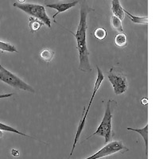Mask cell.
<instances>
[{
    "label": "cell",
    "instance_id": "cell-4",
    "mask_svg": "<svg viewBox=\"0 0 159 159\" xmlns=\"http://www.w3.org/2000/svg\"><path fill=\"white\" fill-rule=\"evenodd\" d=\"M14 7L18 8L21 11H24L27 15H30V17H34L42 21L45 25H46L49 28H51V20L48 16L47 13L45 11L43 6L38 5L34 3H14Z\"/></svg>",
    "mask_w": 159,
    "mask_h": 159
},
{
    "label": "cell",
    "instance_id": "cell-22",
    "mask_svg": "<svg viewBox=\"0 0 159 159\" xmlns=\"http://www.w3.org/2000/svg\"><path fill=\"white\" fill-rule=\"evenodd\" d=\"M18 3H25V0H18Z\"/></svg>",
    "mask_w": 159,
    "mask_h": 159
},
{
    "label": "cell",
    "instance_id": "cell-5",
    "mask_svg": "<svg viewBox=\"0 0 159 159\" xmlns=\"http://www.w3.org/2000/svg\"><path fill=\"white\" fill-rule=\"evenodd\" d=\"M107 77L116 95L123 94L127 90V78L121 69L112 66L107 73Z\"/></svg>",
    "mask_w": 159,
    "mask_h": 159
},
{
    "label": "cell",
    "instance_id": "cell-13",
    "mask_svg": "<svg viewBox=\"0 0 159 159\" xmlns=\"http://www.w3.org/2000/svg\"><path fill=\"white\" fill-rule=\"evenodd\" d=\"M115 44L118 47L123 48L127 45V36L123 33H119L115 38Z\"/></svg>",
    "mask_w": 159,
    "mask_h": 159
},
{
    "label": "cell",
    "instance_id": "cell-18",
    "mask_svg": "<svg viewBox=\"0 0 159 159\" xmlns=\"http://www.w3.org/2000/svg\"><path fill=\"white\" fill-rule=\"evenodd\" d=\"M94 36L98 40L102 41V40L105 39V38L107 36V31H106L105 29H103V28L99 27L94 31Z\"/></svg>",
    "mask_w": 159,
    "mask_h": 159
},
{
    "label": "cell",
    "instance_id": "cell-19",
    "mask_svg": "<svg viewBox=\"0 0 159 159\" xmlns=\"http://www.w3.org/2000/svg\"><path fill=\"white\" fill-rule=\"evenodd\" d=\"M14 96L13 93H8V94H0V99H4V98H9L11 96Z\"/></svg>",
    "mask_w": 159,
    "mask_h": 159
},
{
    "label": "cell",
    "instance_id": "cell-14",
    "mask_svg": "<svg viewBox=\"0 0 159 159\" xmlns=\"http://www.w3.org/2000/svg\"><path fill=\"white\" fill-rule=\"evenodd\" d=\"M111 24L112 28L115 30L118 31V32L122 33L123 32V25H122V20L119 19L118 17L111 16Z\"/></svg>",
    "mask_w": 159,
    "mask_h": 159
},
{
    "label": "cell",
    "instance_id": "cell-21",
    "mask_svg": "<svg viewBox=\"0 0 159 159\" xmlns=\"http://www.w3.org/2000/svg\"><path fill=\"white\" fill-rule=\"evenodd\" d=\"M142 103H143V105H144V106H146V105H147V103H148V100H147V98H143V99H142Z\"/></svg>",
    "mask_w": 159,
    "mask_h": 159
},
{
    "label": "cell",
    "instance_id": "cell-6",
    "mask_svg": "<svg viewBox=\"0 0 159 159\" xmlns=\"http://www.w3.org/2000/svg\"><path fill=\"white\" fill-rule=\"evenodd\" d=\"M0 80L7 84L15 89L27 91V92H32V93L35 92L34 89H33L30 85L25 83L21 78L8 71L7 69H6L1 65H0Z\"/></svg>",
    "mask_w": 159,
    "mask_h": 159
},
{
    "label": "cell",
    "instance_id": "cell-8",
    "mask_svg": "<svg viewBox=\"0 0 159 159\" xmlns=\"http://www.w3.org/2000/svg\"><path fill=\"white\" fill-rule=\"evenodd\" d=\"M76 4H78V0H76V1L72 2H65V3H61V2H60V3L47 4L46 7L49 8H52V9H54V10H57V13L53 15V16H52L53 21L56 22V21H55V18H56L57 15H58L59 14H61V13L68 11V10H69L70 8L74 7Z\"/></svg>",
    "mask_w": 159,
    "mask_h": 159
},
{
    "label": "cell",
    "instance_id": "cell-17",
    "mask_svg": "<svg viewBox=\"0 0 159 159\" xmlns=\"http://www.w3.org/2000/svg\"><path fill=\"white\" fill-rule=\"evenodd\" d=\"M0 50L10 52H18V50L14 45L10 43H7V42H1V41H0Z\"/></svg>",
    "mask_w": 159,
    "mask_h": 159
},
{
    "label": "cell",
    "instance_id": "cell-2",
    "mask_svg": "<svg viewBox=\"0 0 159 159\" xmlns=\"http://www.w3.org/2000/svg\"><path fill=\"white\" fill-rule=\"evenodd\" d=\"M117 106V102L114 99H110L107 101V105H106V109H105V113L103 116V120L100 123L99 126L98 127L97 130L91 134L90 136L86 139V140L91 139L95 135L101 136L105 139V143H107L111 140L112 138V128H111V119L113 116V112H114L115 108Z\"/></svg>",
    "mask_w": 159,
    "mask_h": 159
},
{
    "label": "cell",
    "instance_id": "cell-7",
    "mask_svg": "<svg viewBox=\"0 0 159 159\" xmlns=\"http://www.w3.org/2000/svg\"><path fill=\"white\" fill-rule=\"evenodd\" d=\"M128 150V148L125 147L124 145L123 144V143L119 141H113L107 143L105 147L100 149L95 154L84 159H99L107 157V156L111 155V154H116L118 152H120V153H123H123H126Z\"/></svg>",
    "mask_w": 159,
    "mask_h": 159
},
{
    "label": "cell",
    "instance_id": "cell-16",
    "mask_svg": "<svg viewBox=\"0 0 159 159\" xmlns=\"http://www.w3.org/2000/svg\"><path fill=\"white\" fill-rule=\"evenodd\" d=\"M54 56V52L51 51L50 49H43L42 52H40V57L45 61L49 62L52 61Z\"/></svg>",
    "mask_w": 159,
    "mask_h": 159
},
{
    "label": "cell",
    "instance_id": "cell-23",
    "mask_svg": "<svg viewBox=\"0 0 159 159\" xmlns=\"http://www.w3.org/2000/svg\"><path fill=\"white\" fill-rule=\"evenodd\" d=\"M2 135H3V134H2V131L0 130V138H2Z\"/></svg>",
    "mask_w": 159,
    "mask_h": 159
},
{
    "label": "cell",
    "instance_id": "cell-15",
    "mask_svg": "<svg viewBox=\"0 0 159 159\" xmlns=\"http://www.w3.org/2000/svg\"><path fill=\"white\" fill-rule=\"evenodd\" d=\"M0 130H6V131H9V132H13V133H16V134H20V135H22L24 137H29V138H32L30 136L27 135V134H24V133H22V132H20L19 130H17L16 129L13 128L11 126H8L7 124H4V123H0Z\"/></svg>",
    "mask_w": 159,
    "mask_h": 159
},
{
    "label": "cell",
    "instance_id": "cell-1",
    "mask_svg": "<svg viewBox=\"0 0 159 159\" xmlns=\"http://www.w3.org/2000/svg\"><path fill=\"white\" fill-rule=\"evenodd\" d=\"M85 0H81L80 2V18L77 30L73 34L76 38L77 44V50L79 52V69L82 72H91V64L89 61V52L87 47V18L90 11Z\"/></svg>",
    "mask_w": 159,
    "mask_h": 159
},
{
    "label": "cell",
    "instance_id": "cell-20",
    "mask_svg": "<svg viewBox=\"0 0 159 159\" xmlns=\"http://www.w3.org/2000/svg\"><path fill=\"white\" fill-rule=\"evenodd\" d=\"M11 154L15 157H18L19 156V152L17 150H11Z\"/></svg>",
    "mask_w": 159,
    "mask_h": 159
},
{
    "label": "cell",
    "instance_id": "cell-9",
    "mask_svg": "<svg viewBox=\"0 0 159 159\" xmlns=\"http://www.w3.org/2000/svg\"><path fill=\"white\" fill-rule=\"evenodd\" d=\"M111 11L115 16L118 17L123 21L125 18L124 9L122 7L119 0H112L111 1Z\"/></svg>",
    "mask_w": 159,
    "mask_h": 159
},
{
    "label": "cell",
    "instance_id": "cell-10",
    "mask_svg": "<svg viewBox=\"0 0 159 159\" xmlns=\"http://www.w3.org/2000/svg\"><path fill=\"white\" fill-rule=\"evenodd\" d=\"M128 130H133L139 134H141L143 137V140H144L145 146H146V154H148V124H147L143 128L141 129H136V128H132V127H127Z\"/></svg>",
    "mask_w": 159,
    "mask_h": 159
},
{
    "label": "cell",
    "instance_id": "cell-12",
    "mask_svg": "<svg viewBox=\"0 0 159 159\" xmlns=\"http://www.w3.org/2000/svg\"><path fill=\"white\" fill-rule=\"evenodd\" d=\"M30 24L29 26L30 28L31 32H35V31H38L40 28L42 27V25H45L42 21H40L38 18H35L34 17H30L29 18Z\"/></svg>",
    "mask_w": 159,
    "mask_h": 159
},
{
    "label": "cell",
    "instance_id": "cell-11",
    "mask_svg": "<svg viewBox=\"0 0 159 159\" xmlns=\"http://www.w3.org/2000/svg\"><path fill=\"white\" fill-rule=\"evenodd\" d=\"M125 14L128 16V18L131 20L132 22L135 24H142V25H147L148 24V18L147 17H138L132 15L130 13L124 10Z\"/></svg>",
    "mask_w": 159,
    "mask_h": 159
},
{
    "label": "cell",
    "instance_id": "cell-3",
    "mask_svg": "<svg viewBox=\"0 0 159 159\" xmlns=\"http://www.w3.org/2000/svg\"><path fill=\"white\" fill-rule=\"evenodd\" d=\"M103 80H104V76H103V72H102L101 69H99V67H98L97 66V77H96V83H95V85H94V89H93V92H92V97H91L90 101H89V104H88L87 109L84 108L83 116H82L81 120H80V124L78 125L77 131H76V136H75L74 143H73V145H72V151H71L69 157H70L72 155V154H73V151H74V150H75V147H76V144H77L78 139H79L80 136V134H81V133H82V130H83L84 127L85 122H86V119H87L88 114H89V110H90V107L92 104V102H93V100H94L96 93L97 92V91L99 90V87H100V85H101V84H102V82H103Z\"/></svg>",
    "mask_w": 159,
    "mask_h": 159
}]
</instances>
